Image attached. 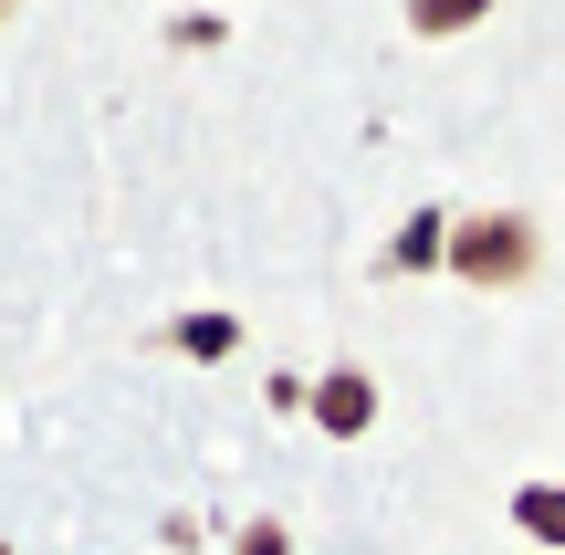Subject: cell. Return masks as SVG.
<instances>
[{"label": "cell", "mask_w": 565, "mask_h": 555, "mask_svg": "<svg viewBox=\"0 0 565 555\" xmlns=\"http://www.w3.org/2000/svg\"><path fill=\"white\" fill-rule=\"evenodd\" d=\"M492 0H408V32L419 42H450V32H482Z\"/></svg>", "instance_id": "8992f818"}, {"label": "cell", "mask_w": 565, "mask_h": 555, "mask_svg": "<svg viewBox=\"0 0 565 555\" xmlns=\"http://www.w3.org/2000/svg\"><path fill=\"white\" fill-rule=\"evenodd\" d=\"M377 409H387V388L366 367H324L315 388H303V419H315L324 440H366V430H377Z\"/></svg>", "instance_id": "7a4b0ae2"}, {"label": "cell", "mask_w": 565, "mask_h": 555, "mask_svg": "<svg viewBox=\"0 0 565 555\" xmlns=\"http://www.w3.org/2000/svg\"><path fill=\"white\" fill-rule=\"evenodd\" d=\"M0 555H11V545H0Z\"/></svg>", "instance_id": "9c48e42d"}, {"label": "cell", "mask_w": 565, "mask_h": 555, "mask_svg": "<svg viewBox=\"0 0 565 555\" xmlns=\"http://www.w3.org/2000/svg\"><path fill=\"white\" fill-rule=\"evenodd\" d=\"M440 263H450V210L429 200V210H408V221H398V242L377 252V273H398V284H408V273H440Z\"/></svg>", "instance_id": "3957f363"}, {"label": "cell", "mask_w": 565, "mask_h": 555, "mask_svg": "<svg viewBox=\"0 0 565 555\" xmlns=\"http://www.w3.org/2000/svg\"><path fill=\"white\" fill-rule=\"evenodd\" d=\"M158 346H168V356H200V367H210V356H231V346H242V314H179Z\"/></svg>", "instance_id": "277c9868"}, {"label": "cell", "mask_w": 565, "mask_h": 555, "mask_svg": "<svg viewBox=\"0 0 565 555\" xmlns=\"http://www.w3.org/2000/svg\"><path fill=\"white\" fill-rule=\"evenodd\" d=\"M534 263H545L534 210H450V263L440 273H461L482 293H513V284H534Z\"/></svg>", "instance_id": "6da1fadb"}, {"label": "cell", "mask_w": 565, "mask_h": 555, "mask_svg": "<svg viewBox=\"0 0 565 555\" xmlns=\"http://www.w3.org/2000/svg\"><path fill=\"white\" fill-rule=\"evenodd\" d=\"M513 524L534 545H565V482H513Z\"/></svg>", "instance_id": "5b68a950"}, {"label": "cell", "mask_w": 565, "mask_h": 555, "mask_svg": "<svg viewBox=\"0 0 565 555\" xmlns=\"http://www.w3.org/2000/svg\"><path fill=\"white\" fill-rule=\"evenodd\" d=\"M231 555H294V524H273V514L242 524V545H231Z\"/></svg>", "instance_id": "52a82bcc"}, {"label": "cell", "mask_w": 565, "mask_h": 555, "mask_svg": "<svg viewBox=\"0 0 565 555\" xmlns=\"http://www.w3.org/2000/svg\"><path fill=\"white\" fill-rule=\"evenodd\" d=\"M11 11H21V0H0V21H11Z\"/></svg>", "instance_id": "ba28073f"}]
</instances>
